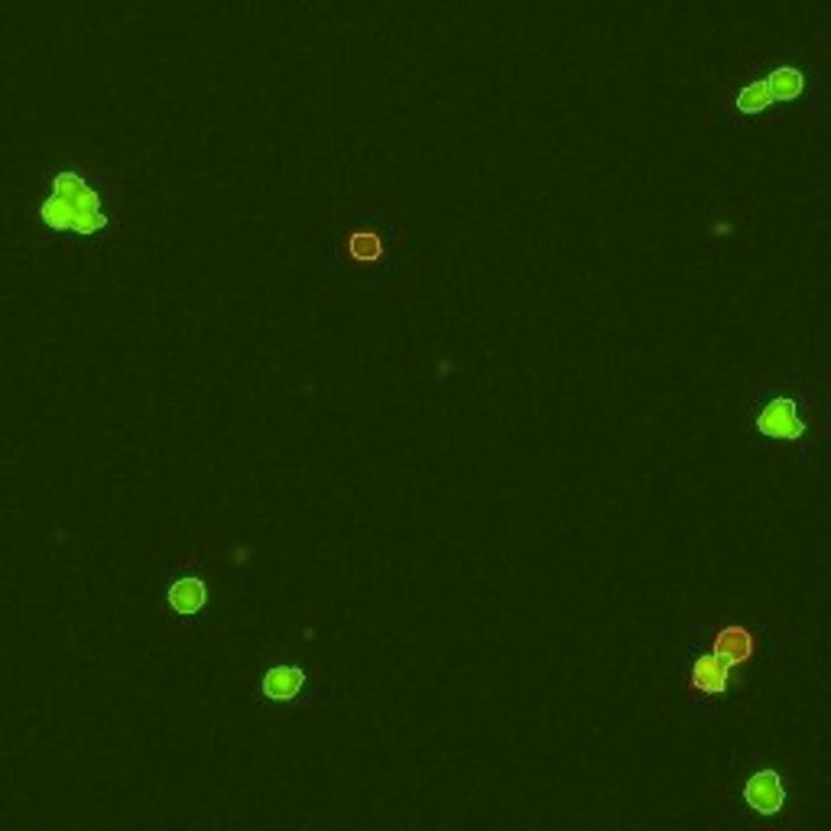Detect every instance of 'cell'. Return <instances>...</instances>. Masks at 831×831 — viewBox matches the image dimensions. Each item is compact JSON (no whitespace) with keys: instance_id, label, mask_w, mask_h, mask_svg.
I'll use <instances>...</instances> for the list:
<instances>
[{"instance_id":"cell-1","label":"cell","mask_w":831,"mask_h":831,"mask_svg":"<svg viewBox=\"0 0 831 831\" xmlns=\"http://www.w3.org/2000/svg\"><path fill=\"white\" fill-rule=\"evenodd\" d=\"M829 75L816 52L782 46L773 59L747 65L737 82L711 85V98L734 131L767 134L819 111Z\"/></svg>"},{"instance_id":"cell-2","label":"cell","mask_w":831,"mask_h":831,"mask_svg":"<svg viewBox=\"0 0 831 831\" xmlns=\"http://www.w3.org/2000/svg\"><path fill=\"white\" fill-rule=\"evenodd\" d=\"M332 273L351 287H387L409 263L419 247V231L406 211L364 208L347 211L329 225Z\"/></svg>"},{"instance_id":"cell-3","label":"cell","mask_w":831,"mask_h":831,"mask_svg":"<svg viewBox=\"0 0 831 831\" xmlns=\"http://www.w3.org/2000/svg\"><path fill=\"white\" fill-rule=\"evenodd\" d=\"M812 423V393L799 371H786L754 393L744 429L760 451H802Z\"/></svg>"},{"instance_id":"cell-4","label":"cell","mask_w":831,"mask_h":831,"mask_svg":"<svg viewBox=\"0 0 831 831\" xmlns=\"http://www.w3.org/2000/svg\"><path fill=\"white\" fill-rule=\"evenodd\" d=\"M40 221L55 235H72L82 241L104 238L114 225L98 183L79 169H62L52 176L50 196L40 201Z\"/></svg>"},{"instance_id":"cell-5","label":"cell","mask_w":831,"mask_h":831,"mask_svg":"<svg viewBox=\"0 0 831 831\" xmlns=\"http://www.w3.org/2000/svg\"><path fill=\"white\" fill-rule=\"evenodd\" d=\"M740 683H744L740 673L734 666H728L725 659H718L711 650L692 653L688 669H685V692H688V698L715 705V702L728 698L734 688H740Z\"/></svg>"},{"instance_id":"cell-6","label":"cell","mask_w":831,"mask_h":831,"mask_svg":"<svg viewBox=\"0 0 831 831\" xmlns=\"http://www.w3.org/2000/svg\"><path fill=\"white\" fill-rule=\"evenodd\" d=\"M718 659H725L728 666H734L737 673L750 663H760L770 650V640L760 627L754 624H740V621H725L718 624L711 636H708V646Z\"/></svg>"},{"instance_id":"cell-7","label":"cell","mask_w":831,"mask_h":831,"mask_svg":"<svg viewBox=\"0 0 831 831\" xmlns=\"http://www.w3.org/2000/svg\"><path fill=\"white\" fill-rule=\"evenodd\" d=\"M740 799L754 816L777 819L786 809V777L777 767H760L747 777L744 789H740Z\"/></svg>"},{"instance_id":"cell-8","label":"cell","mask_w":831,"mask_h":831,"mask_svg":"<svg viewBox=\"0 0 831 831\" xmlns=\"http://www.w3.org/2000/svg\"><path fill=\"white\" fill-rule=\"evenodd\" d=\"M208 601H211V591H208V582H205V575H179V579H173V585L166 591V604H169V611L176 614V617H186V621H193L198 617L205 607H208Z\"/></svg>"},{"instance_id":"cell-9","label":"cell","mask_w":831,"mask_h":831,"mask_svg":"<svg viewBox=\"0 0 831 831\" xmlns=\"http://www.w3.org/2000/svg\"><path fill=\"white\" fill-rule=\"evenodd\" d=\"M305 688V669L302 666H293V663H280V666H270L263 669L260 676V698L263 702H273V705H287V702H295Z\"/></svg>"}]
</instances>
